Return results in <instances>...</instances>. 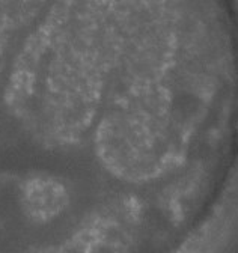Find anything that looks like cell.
<instances>
[{
  "mask_svg": "<svg viewBox=\"0 0 238 253\" xmlns=\"http://www.w3.org/2000/svg\"><path fill=\"white\" fill-rule=\"evenodd\" d=\"M178 253H196V252H195V249H192V247H186V249H183L181 252H178Z\"/></svg>",
  "mask_w": 238,
  "mask_h": 253,
  "instance_id": "cell-1",
  "label": "cell"
}]
</instances>
